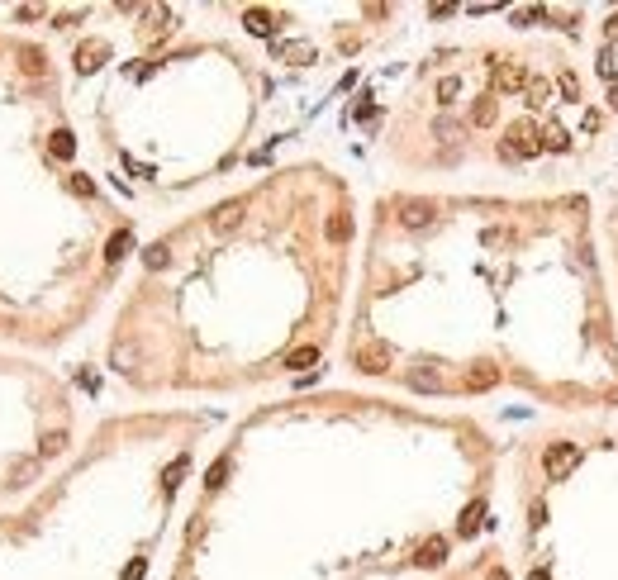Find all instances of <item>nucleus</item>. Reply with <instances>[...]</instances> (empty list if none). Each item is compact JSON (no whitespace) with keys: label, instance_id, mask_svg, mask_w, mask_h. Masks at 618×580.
Returning <instances> with one entry per match:
<instances>
[{"label":"nucleus","instance_id":"nucleus-5","mask_svg":"<svg viewBox=\"0 0 618 580\" xmlns=\"http://www.w3.org/2000/svg\"><path fill=\"white\" fill-rule=\"evenodd\" d=\"M238 219H243V200H228V204H219V209H214V234H233L238 229Z\"/></svg>","mask_w":618,"mask_h":580},{"label":"nucleus","instance_id":"nucleus-21","mask_svg":"<svg viewBox=\"0 0 618 580\" xmlns=\"http://www.w3.org/2000/svg\"><path fill=\"white\" fill-rule=\"evenodd\" d=\"M224 476H228V461H214V466H209V476H205V486H209V490H219V486H224Z\"/></svg>","mask_w":618,"mask_h":580},{"label":"nucleus","instance_id":"nucleus-20","mask_svg":"<svg viewBox=\"0 0 618 580\" xmlns=\"http://www.w3.org/2000/svg\"><path fill=\"white\" fill-rule=\"evenodd\" d=\"M556 86H561V95H566V100H575V95H580V81H575V72H561V81H556Z\"/></svg>","mask_w":618,"mask_h":580},{"label":"nucleus","instance_id":"nucleus-3","mask_svg":"<svg viewBox=\"0 0 618 580\" xmlns=\"http://www.w3.org/2000/svg\"><path fill=\"white\" fill-rule=\"evenodd\" d=\"M542 461H547V476H552V481H561V476L580 461V447H575V442H552Z\"/></svg>","mask_w":618,"mask_h":580},{"label":"nucleus","instance_id":"nucleus-17","mask_svg":"<svg viewBox=\"0 0 618 580\" xmlns=\"http://www.w3.org/2000/svg\"><path fill=\"white\" fill-rule=\"evenodd\" d=\"M67 447V433H43V442H38V452L43 456H57Z\"/></svg>","mask_w":618,"mask_h":580},{"label":"nucleus","instance_id":"nucleus-27","mask_svg":"<svg viewBox=\"0 0 618 580\" xmlns=\"http://www.w3.org/2000/svg\"><path fill=\"white\" fill-rule=\"evenodd\" d=\"M604 33H609V43H618V15L609 19V24H604Z\"/></svg>","mask_w":618,"mask_h":580},{"label":"nucleus","instance_id":"nucleus-13","mask_svg":"<svg viewBox=\"0 0 618 580\" xmlns=\"http://www.w3.org/2000/svg\"><path fill=\"white\" fill-rule=\"evenodd\" d=\"M128 248H133V234H128V229H119V234L110 238V252H105V257H110V262H119Z\"/></svg>","mask_w":618,"mask_h":580},{"label":"nucleus","instance_id":"nucleus-19","mask_svg":"<svg viewBox=\"0 0 618 580\" xmlns=\"http://www.w3.org/2000/svg\"><path fill=\"white\" fill-rule=\"evenodd\" d=\"M95 58H105V48L100 43H91V48H81V72H91V67H100Z\"/></svg>","mask_w":618,"mask_h":580},{"label":"nucleus","instance_id":"nucleus-28","mask_svg":"<svg viewBox=\"0 0 618 580\" xmlns=\"http://www.w3.org/2000/svg\"><path fill=\"white\" fill-rule=\"evenodd\" d=\"M528 580H552V576H547V571H533V576H528Z\"/></svg>","mask_w":618,"mask_h":580},{"label":"nucleus","instance_id":"nucleus-10","mask_svg":"<svg viewBox=\"0 0 618 580\" xmlns=\"http://www.w3.org/2000/svg\"><path fill=\"white\" fill-rule=\"evenodd\" d=\"M314 361H319V347H295V352L285 357V366H290V371H309Z\"/></svg>","mask_w":618,"mask_h":580},{"label":"nucleus","instance_id":"nucleus-14","mask_svg":"<svg viewBox=\"0 0 618 580\" xmlns=\"http://www.w3.org/2000/svg\"><path fill=\"white\" fill-rule=\"evenodd\" d=\"M471 124H495V100H490V95H480V100H475Z\"/></svg>","mask_w":618,"mask_h":580},{"label":"nucleus","instance_id":"nucleus-30","mask_svg":"<svg viewBox=\"0 0 618 580\" xmlns=\"http://www.w3.org/2000/svg\"><path fill=\"white\" fill-rule=\"evenodd\" d=\"M614 110H618V86H614Z\"/></svg>","mask_w":618,"mask_h":580},{"label":"nucleus","instance_id":"nucleus-4","mask_svg":"<svg viewBox=\"0 0 618 580\" xmlns=\"http://www.w3.org/2000/svg\"><path fill=\"white\" fill-rule=\"evenodd\" d=\"M523 86H528V72H523V67H514V62L495 67V91H523Z\"/></svg>","mask_w":618,"mask_h":580},{"label":"nucleus","instance_id":"nucleus-11","mask_svg":"<svg viewBox=\"0 0 618 580\" xmlns=\"http://www.w3.org/2000/svg\"><path fill=\"white\" fill-rule=\"evenodd\" d=\"M542 148H547V153H566V148H570V133L561 124H552L547 133H542Z\"/></svg>","mask_w":618,"mask_h":580},{"label":"nucleus","instance_id":"nucleus-8","mask_svg":"<svg viewBox=\"0 0 618 580\" xmlns=\"http://www.w3.org/2000/svg\"><path fill=\"white\" fill-rule=\"evenodd\" d=\"M399 219L409 224V229H424V224L433 219V204H424V200H409V204H404V214H399Z\"/></svg>","mask_w":618,"mask_h":580},{"label":"nucleus","instance_id":"nucleus-22","mask_svg":"<svg viewBox=\"0 0 618 580\" xmlns=\"http://www.w3.org/2000/svg\"><path fill=\"white\" fill-rule=\"evenodd\" d=\"M53 153H57V157H72V153H77V143H72V133H57V138H53Z\"/></svg>","mask_w":618,"mask_h":580},{"label":"nucleus","instance_id":"nucleus-2","mask_svg":"<svg viewBox=\"0 0 618 580\" xmlns=\"http://www.w3.org/2000/svg\"><path fill=\"white\" fill-rule=\"evenodd\" d=\"M352 361H357V371H366V376H380V371H390V347L385 343H362L352 352Z\"/></svg>","mask_w":618,"mask_h":580},{"label":"nucleus","instance_id":"nucleus-15","mask_svg":"<svg viewBox=\"0 0 618 580\" xmlns=\"http://www.w3.org/2000/svg\"><path fill=\"white\" fill-rule=\"evenodd\" d=\"M409 385L414 390H443V376H438V371H414Z\"/></svg>","mask_w":618,"mask_h":580},{"label":"nucleus","instance_id":"nucleus-7","mask_svg":"<svg viewBox=\"0 0 618 580\" xmlns=\"http://www.w3.org/2000/svg\"><path fill=\"white\" fill-rule=\"evenodd\" d=\"M480 518H485V504H480V500H475V504H466V514H461L457 533H461V537H475V533H480Z\"/></svg>","mask_w":618,"mask_h":580},{"label":"nucleus","instance_id":"nucleus-6","mask_svg":"<svg viewBox=\"0 0 618 580\" xmlns=\"http://www.w3.org/2000/svg\"><path fill=\"white\" fill-rule=\"evenodd\" d=\"M443 557H447V537H428L414 562H419V566H443Z\"/></svg>","mask_w":618,"mask_h":580},{"label":"nucleus","instance_id":"nucleus-9","mask_svg":"<svg viewBox=\"0 0 618 580\" xmlns=\"http://www.w3.org/2000/svg\"><path fill=\"white\" fill-rule=\"evenodd\" d=\"M490 385H500V371H495V366H475L471 376H466V390H490Z\"/></svg>","mask_w":618,"mask_h":580},{"label":"nucleus","instance_id":"nucleus-26","mask_svg":"<svg viewBox=\"0 0 618 580\" xmlns=\"http://www.w3.org/2000/svg\"><path fill=\"white\" fill-rule=\"evenodd\" d=\"M600 124H604V114H600V110H585V128H590V133H595Z\"/></svg>","mask_w":618,"mask_h":580},{"label":"nucleus","instance_id":"nucleus-16","mask_svg":"<svg viewBox=\"0 0 618 580\" xmlns=\"http://www.w3.org/2000/svg\"><path fill=\"white\" fill-rule=\"evenodd\" d=\"M547 95H552V86L542 77H528V105H547Z\"/></svg>","mask_w":618,"mask_h":580},{"label":"nucleus","instance_id":"nucleus-25","mask_svg":"<svg viewBox=\"0 0 618 580\" xmlns=\"http://www.w3.org/2000/svg\"><path fill=\"white\" fill-rule=\"evenodd\" d=\"M143 571H148V566H143V557H138V562H128V571H124V580H143Z\"/></svg>","mask_w":618,"mask_h":580},{"label":"nucleus","instance_id":"nucleus-1","mask_svg":"<svg viewBox=\"0 0 618 580\" xmlns=\"http://www.w3.org/2000/svg\"><path fill=\"white\" fill-rule=\"evenodd\" d=\"M500 153H504L509 162H514V157H538V153H542V133H538L533 124H514Z\"/></svg>","mask_w":618,"mask_h":580},{"label":"nucleus","instance_id":"nucleus-29","mask_svg":"<svg viewBox=\"0 0 618 580\" xmlns=\"http://www.w3.org/2000/svg\"><path fill=\"white\" fill-rule=\"evenodd\" d=\"M490 580H509V576H504V571H490Z\"/></svg>","mask_w":618,"mask_h":580},{"label":"nucleus","instance_id":"nucleus-12","mask_svg":"<svg viewBox=\"0 0 618 580\" xmlns=\"http://www.w3.org/2000/svg\"><path fill=\"white\" fill-rule=\"evenodd\" d=\"M243 24H248L253 33H271V29H276V19H271V10H248V15H243Z\"/></svg>","mask_w":618,"mask_h":580},{"label":"nucleus","instance_id":"nucleus-23","mask_svg":"<svg viewBox=\"0 0 618 580\" xmlns=\"http://www.w3.org/2000/svg\"><path fill=\"white\" fill-rule=\"evenodd\" d=\"M143 262H148V267H162V262H167V248H162V243H153V248H148V257H143Z\"/></svg>","mask_w":618,"mask_h":580},{"label":"nucleus","instance_id":"nucleus-18","mask_svg":"<svg viewBox=\"0 0 618 580\" xmlns=\"http://www.w3.org/2000/svg\"><path fill=\"white\" fill-rule=\"evenodd\" d=\"M348 234H352L348 214H333V219H329V238H333V243H343V238H348Z\"/></svg>","mask_w":618,"mask_h":580},{"label":"nucleus","instance_id":"nucleus-24","mask_svg":"<svg viewBox=\"0 0 618 580\" xmlns=\"http://www.w3.org/2000/svg\"><path fill=\"white\" fill-rule=\"evenodd\" d=\"M600 77L614 81V58H609V53H600Z\"/></svg>","mask_w":618,"mask_h":580}]
</instances>
